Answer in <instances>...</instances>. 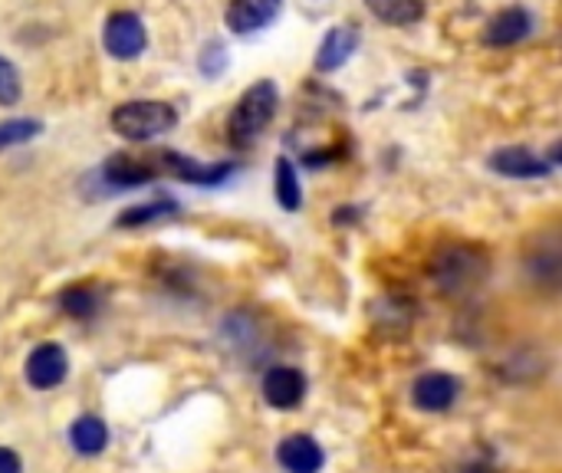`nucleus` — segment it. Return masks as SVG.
<instances>
[{
	"label": "nucleus",
	"mask_w": 562,
	"mask_h": 473,
	"mask_svg": "<svg viewBox=\"0 0 562 473\" xmlns=\"http://www.w3.org/2000/svg\"><path fill=\"white\" fill-rule=\"evenodd\" d=\"M366 7L389 26H412L425 16V0H366Z\"/></svg>",
	"instance_id": "nucleus-16"
},
{
	"label": "nucleus",
	"mask_w": 562,
	"mask_h": 473,
	"mask_svg": "<svg viewBox=\"0 0 562 473\" xmlns=\"http://www.w3.org/2000/svg\"><path fill=\"white\" fill-rule=\"evenodd\" d=\"M56 306L72 316V319H92L99 309H102V290L82 283V286H66L59 296H56Z\"/></svg>",
	"instance_id": "nucleus-15"
},
{
	"label": "nucleus",
	"mask_w": 562,
	"mask_h": 473,
	"mask_svg": "<svg viewBox=\"0 0 562 473\" xmlns=\"http://www.w3.org/2000/svg\"><path fill=\"white\" fill-rule=\"evenodd\" d=\"M109 125L115 135L128 138V142H148L158 138L165 132H171L178 125V112L168 102H155V99H135V102H122L112 109Z\"/></svg>",
	"instance_id": "nucleus-2"
},
{
	"label": "nucleus",
	"mask_w": 562,
	"mask_h": 473,
	"mask_svg": "<svg viewBox=\"0 0 562 473\" xmlns=\"http://www.w3.org/2000/svg\"><path fill=\"white\" fill-rule=\"evenodd\" d=\"M23 95V82H20V72L10 59L0 56V105H16Z\"/></svg>",
	"instance_id": "nucleus-20"
},
{
	"label": "nucleus",
	"mask_w": 562,
	"mask_h": 473,
	"mask_svg": "<svg viewBox=\"0 0 562 473\" xmlns=\"http://www.w3.org/2000/svg\"><path fill=\"white\" fill-rule=\"evenodd\" d=\"M359 43H362L359 26H349V23L333 26V30L323 36V43H319L316 69H319V72H336L339 66H346V63L352 59V53L359 49Z\"/></svg>",
	"instance_id": "nucleus-12"
},
{
	"label": "nucleus",
	"mask_w": 562,
	"mask_h": 473,
	"mask_svg": "<svg viewBox=\"0 0 562 473\" xmlns=\"http://www.w3.org/2000/svg\"><path fill=\"white\" fill-rule=\"evenodd\" d=\"M227 66V49L221 43H207V49L201 53V72L204 76H217Z\"/></svg>",
	"instance_id": "nucleus-21"
},
{
	"label": "nucleus",
	"mask_w": 562,
	"mask_h": 473,
	"mask_svg": "<svg viewBox=\"0 0 562 473\" xmlns=\"http://www.w3.org/2000/svg\"><path fill=\"white\" fill-rule=\"evenodd\" d=\"M102 43L109 49V56L115 59H135L145 53L148 46V33H145V23L138 13L132 10H119L105 20V30H102Z\"/></svg>",
	"instance_id": "nucleus-4"
},
{
	"label": "nucleus",
	"mask_w": 562,
	"mask_h": 473,
	"mask_svg": "<svg viewBox=\"0 0 562 473\" xmlns=\"http://www.w3.org/2000/svg\"><path fill=\"white\" fill-rule=\"evenodd\" d=\"M260 388H263V398H267L270 408L290 412V408H296V405L303 402V395H306V379H303V372L293 369V365H273V369H267Z\"/></svg>",
	"instance_id": "nucleus-8"
},
{
	"label": "nucleus",
	"mask_w": 562,
	"mask_h": 473,
	"mask_svg": "<svg viewBox=\"0 0 562 473\" xmlns=\"http://www.w3.org/2000/svg\"><path fill=\"white\" fill-rule=\"evenodd\" d=\"M69 444H72V451H76V454H82V458H95V454H102V451H105V444H109V428H105V421H102V418H95V415H82V418H76V421H72V428H69Z\"/></svg>",
	"instance_id": "nucleus-14"
},
{
	"label": "nucleus",
	"mask_w": 562,
	"mask_h": 473,
	"mask_svg": "<svg viewBox=\"0 0 562 473\" xmlns=\"http://www.w3.org/2000/svg\"><path fill=\"white\" fill-rule=\"evenodd\" d=\"M273 194H277L280 207H283V211H290V214L303 207V188H300V174H296V168H293V161H290L286 155L277 161V174H273Z\"/></svg>",
	"instance_id": "nucleus-17"
},
{
	"label": "nucleus",
	"mask_w": 562,
	"mask_h": 473,
	"mask_svg": "<svg viewBox=\"0 0 562 473\" xmlns=\"http://www.w3.org/2000/svg\"><path fill=\"white\" fill-rule=\"evenodd\" d=\"M95 178H102L105 191H132V188L151 184L155 178H161L158 151H151V155H128V151L109 155L105 165L95 171Z\"/></svg>",
	"instance_id": "nucleus-3"
},
{
	"label": "nucleus",
	"mask_w": 562,
	"mask_h": 473,
	"mask_svg": "<svg viewBox=\"0 0 562 473\" xmlns=\"http://www.w3.org/2000/svg\"><path fill=\"white\" fill-rule=\"evenodd\" d=\"M178 214V201L171 198H158V201H148V204H135L128 207L125 214H119V227H142V224H151V221H161V217H171Z\"/></svg>",
	"instance_id": "nucleus-18"
},
{
	"label": "nucleus",
	"mask_w": 562,
	"mask_h": 473,
	"mask_svg": "<svg viewBox=\"0 0 562 473\" xmlns=\"http://www.w3.org/2000/svg\"><path fill=\"white\" fill-rule=\"evenodd\" d=\"M158 168H161V174H171L178 181L201 184V188H217V184H224L237 171L234 161L201 165V161H194V158H188L181 151H158Z\"/></svg>",
	"instance_id": "nucleus-5"
},
{
	"label": "nucleus",
	"mask_w": 562,
	"mask_h": 473,
	"mask_svg": "<svg viewBox=\"0 0 562 473\" xmlns=\"http://www.w3.org/2000/svg\"><path fill=\"white\" fill-rule=\"evenodd\" d=\"M43 132V122L36 119H10V122H0V151L3 148H13V145H23L30 138H36Z\"/></svg>",
	"instance_id": "nucleus-19"
},
{
	"label": "nucleus",
	"mask_w": 562,
	"mask_h": 473,
	"mask_svg": "<svg viewBox=\"0 0 562 473\" xmlns=\"http://www.w3.org/2000/svg\"><path fill=\"white\" fill-rule=\"evenodd\" d=\"M461 395V382L448 372H425L415 379L412 385V402L415 408L428 412V415H438V412H448Z\"/></svg>",
	"instance_id": "nucleus-7"
},
{
	"label": "nucleus",
	"mask_w": 562,
	"mask_h": 473,
	"mask_svg": "<svg viewBox=\"0 0 562 473\" xmlns=\"http://www.w3.org/2000/svg\"><path fill=\"white\" fill-rule=\"evenodd\" d=\"M0 473H23L20 458H16L10 448H0Z\"/></svg>",
	"instance_id": "nucleus-22"
},
{
	"label": "nucleus",
	"mask_w": 562,
	"mask_h": 473,
	"mask_svg": "<svg viewBox=\"0 0 562 473\" xmlns=\"http://www.w3.org/2000/svg\"><path fill=\"white\" fill-rule=\"evenodd\" d=\"M277 461L286 473H319L326 464V454L316 438L310 435H290L277 448Z\"/></svg>",
	"instance_id": "nucleus-11"
},
{
	"label": "nucleus",
	"mask_w": 562,
	"mask_h": 473,
	"mask_svg": "<svg viewBox=\"0 0 562 473\" xmlns=\"http://www.w3.org/2000/svg\"><path fill=\"white\" fill-rule=\"evenodd\" d=\"M487 161H491V168H494L497 174H504V178H547V174L553 171V165H550L543 155H537V151H530V148H524V145L497 148Z\"/></svg>",
	"instance_id": "nucleus-9"
},
{
	"label": "nucleus",
	"mask_w": 562,
	"mask_h": 473,
	"mask_svg": "<svg viewBox=\"0 0 562 473\" xmlns=\"http://www.w3.org/2000/svg\"><path fill=\"white\" fill-rule=\"evenodd\" d=\"M66 372H69V359H66V349L56 342H43L26 356V382L36 392H49L63 385Z\"/></svg>",
	"instance_id": "nucleus-6"
},
{
	"label": "nucleus",
	"mask_w": 562,
	"mask_h": 473,
	"mask_svg": "<svg viewBox=\"0 0 562 473\" xmlns=\"http://www.w3.org/2000/svg\"><path fill=\"white\" fill-rule=\"evenodd\" d=\"M283 0H231L227 3V13H224V23L231 26V33H257L263 26H270L280 13Z\"/></svg>",
	"instance_id": "nucleus-10"
},
{
	"label": "nucleus",
	"mask_w": 562,
	"mask_h": 473,
	"mask_svg": "<svg viewBox=\"0 0 562 473\" xmlns=\"http://www.w3.org/2000/svg\"><path fill=\"white\" fill-rule=\"evenodd\" d=\"M530 33H533V13L524 7H507L487 23L484 43L487 46H514V43L527 40Z\"/></svg>",
	"instance_id": "nucleus-13"
},
{
	"label": "nucleus",
	"mask_w": 562,
	"mask_h": 473,
	"mask_svg": "<svg viewBox=\"0 0 562 473\" xmlns=\"http://www.w3.org/2000/svg\"><path fill=\"white\" fill-rule=\"evenodd\" d=\"M277 105H280V92L273 86V79H260L254 82L234 105L231 119H227V142L234 148H250L263 132L267 125L273 122L277 115Z\"/></svg>",
	"instance_id": "nucleus-1"
}]
</instances>
